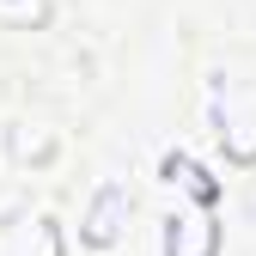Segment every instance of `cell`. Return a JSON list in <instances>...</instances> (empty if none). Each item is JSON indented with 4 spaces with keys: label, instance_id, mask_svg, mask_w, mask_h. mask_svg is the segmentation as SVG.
<instances>
[{
    "label": "cell",
    "instance_id": "6da1fadb",
    "mask_svg": "<svg viewBox=\"0 0 256 256\" xmlns=\"http://www.w3.org/2000/svg\"><path fill=\"white\" fill-rule=\"evenodd\" d=\"M128 214V189L122 183H104V196H98V208H92V220H86V238L92 244H116V220Z\"/></svg>",
    "mask_w": 256,
    "mask_h": 256
},
{
    "label": "cell",
    "instance_id": "7a4b0ae2",
    "mask_svg": "<svg viewBox=\"0 0 256 256\" xmlns=\"http://www.w3.org/2000/svg\"><path fill=\"white\" fill-rule=\"evenodd\" d=\"M165 256H214V226L208 220H171Z\"/></svg>",
    "mask_w": 256,
    "mask_h": 256
},
{
    "label": "cell",
    "instance_id": "3957f363",
    "mask_svg": "<svg viewBox=\"0 0 256 256\" xmlns=\"http://www.w3.org/2000/svg\"><path fill=\"white\" fill-rule=\"evenodd\" d=\"M165 177H171V183H183L189 196H202V202H214V183H208V177H202L196 165H189V158H177V152H171V158H165Z\"/></svg>",
    "mask_w": 256,
    "mask_h": 256
}]
</instances>
